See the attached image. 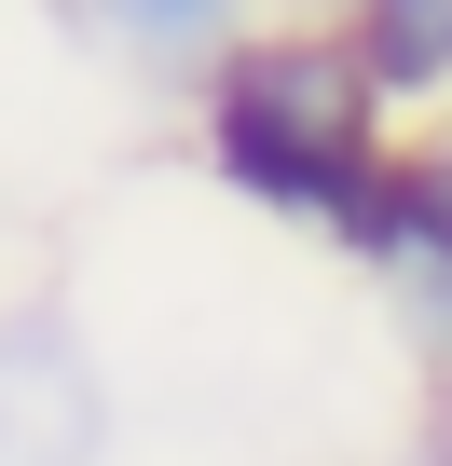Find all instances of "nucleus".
<instances>
[{"mask_svg":"<svg viewBox=\"0 0 452 466\" xmlns=\"http://www.w3.org/2000/svg\"><path fill=\"white\" fill-rule=\"evenodd\" d=\"M343 42H357V69H370V96H384V110L452 96V0H357Z\"/></svg>","mask_w":452,"mask_h":466,"instance_id":"obj_3","label":"nucleus"},{"mask_svg":"<svg viewBox=\"0 0 452 466\" xmlns=\"http://www.w3.org/2000/svg\"><path fill=\"white\" fill-rule=\"evenodd\" d=\"M206 165L234 178L247 206H275V219L343 233L357 192L397 165L357 42H343V28H261V42H234L219 83H206Z\"/></svg>","mask_w":452,"mask_h":466,"instance_id":"obj_1","label":"nucleus"},{"mask_svg":"<svg viewBox=\"0 0 452 466\" xmlns=\"http://www.w3.org/2000/svg\"><path fill=\"white\" fill-rule=\"evenodd\" d=\"M411 178H425V192H438V206H452V151H411Z\"/></svg>","mask_w":452,"mask_h":466,"instance_id":"obj_6","label":"nucleus"},{"mask_svg":"<svg viewBox=\"0 0 452 466\" xmlns=\"http://www.w3.org/2000/svg\"><path fill=\"white\" fill-rule=\"evenodd\" d=\"M110 452V384L69 329V302L0 316V466H96Z\"/></svg>","mask_w":452,"mask_h":466,"instance_id":"obj_2","label":"nucleus"},{"mask_svg":"<svg viewBox=\"0 0 452 466\" xmlns=\"http://www.w3.org/2000/svg\"><path fill=\"white\" fill-rule=\"evenodd\" d=\"M425 466H452V370H438V411H425Z\"/></svg>","mask_w":452,"mask_h":466,"instance_id":"obj_5","label":"nucleus"},{"mask_svg":"<svg viewBox=\"0 0 452 466\" xmlns=\"http://www.w3.org/2000/svg\"><path fill=\"white\" fill-rule=\"evenodd\" d=\"M83 28H110L137 69H192V56H234V0H83Z\"/></svg>","mask_w":452,"mask_h":466,"instance_id":"obj_4","label":"nucleus"}]
</instances>
